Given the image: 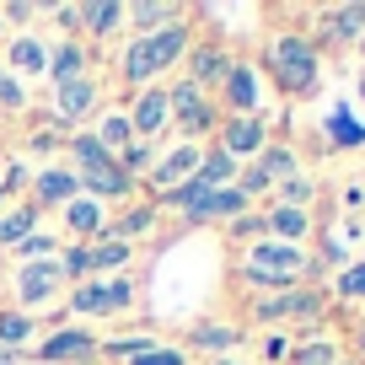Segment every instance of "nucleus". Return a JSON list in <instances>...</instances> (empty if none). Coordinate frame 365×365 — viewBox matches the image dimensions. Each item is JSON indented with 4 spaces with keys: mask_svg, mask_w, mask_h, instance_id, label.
Here are the masks:
<instances>
[{
    "mask_svg": "<svg viewBox=\"0 0 365 365\" xmlns=\"http://www.w3.org/2000/svg\"><path fill=\"white\" fill-rule=\"evenodd\" d=\"M199 182H210V188H231V182H237V161L220 156L215 145H205V156H199Z\"/></svg>",
    "mask_w": 365,
    "mask_h": 365,
    "instance_id": "2f4dec72",
    "label": "nucleus"
},
{
    "mask_svg": "<svg viewBox=\"0 0 365 365\" xmlns=\"http://www.w3.org/2000/svg\"><path fill=\"white\" fill-rule=\"evenodd\" d=\"M339 365H360V360H349V354H344V360H339Z\"/></svg>",
    "mask_w": 365,
    "mask_h": 365,
    "instance_id": "79ce46f5",
    "label": "nucleus"
},
{
    "mask_svg": "<svg viewBox=\"0 0 365 365\" xmlns=\"http://www.w3.org/2000/svg\"><path fill=\"white\" fill-rule=\"evenodd\" d=\"M59 220H65V237L70 242H97V237H103V226H108V205L76 194L65 210H59Z\"/></svg>",
    "mask_w": 365,
    "mask_h": 365,
    "instance_id": "412c9836",
    "label": "nucleus"
},
{
    "mask_svg": "<svg viewBox=\"0 0 365 365\" xmlns=\"http://www.w3.org/2000/svg\"><path fill=\"white\" fill-rule=\"evenodd\" d=\"M317 258L312 247H290V242H274V237H258L237 252V274H242V290L252 296H274V290H290V285H307Z\"/></svg>",
    "mask_w": 365,
    "mask_h": 365,
    "instance_id": "7ed1b4c3",
    "label": "nucleus"
},
{
    "mask_svg": "<svg viewBox=\"0 0 365 365\" xmlns=\"http://www.w3.org/2000/svg\"><path fill=\"white\" fill-rule=\"evenodd\" d=\"M16 263H38V258H59V237L54 231H33V237H22L16 242Z\"/></svg>",
    "mask_w": 365,
    "mask_h": 365,
    "instance_id": "72a5a7b5",
    "label": "nucleus"
},
{
    "mask_svg": "<svg viewBox=\"0 0 365 365\" xmlns=\"http://www.w3.org/2000/svg\"><path fill=\"white\" fill-rule=\"evenodd\" d=\"M81 76H91L86 43H81V38H54V43H48V70H43V81L59 91V86H70V81H81Z\"/></svg>",
    "mask_w": 365,
    "mask_h": 365,
    "instance_id": "aec40b11",
    "label": "nucleus"
},
{
    "mask_svg": "<svg viewBox=\"0 0 365 365\" xmlns=\"http://www.w3.org/2000/svg\"><path fill=\"white\" fill-rule=\"evenodd\" d=\"M124 0H86L81 6V38H91V43H108V38L124 33Z\"/></svg>",
    "mask_w": 365,
    "mask_h": 365,
    "instance_id": "4be33fe9",
    "label": "nucleus"
},
{
    "mask_svg": "<svg viewBox=\"0 0 365 365\" xmlns=\"http://www.w3.org/2000/svg\"><path fill=\"white\" fill-rule=\"evenodd\" d=\"M322 301H328V296L312 290V285H290V290H274V296H252L247 322H263V328H274V322H307V328H317Z\"/></svg>",
    "mask_w": 365,
    "mask_h": 365,
    "instance_id": "0eeeda50",
    "label": "nucleus"
},
{
    "mask_svg": "<svg viewBox=\"0 0 365 365\" xmlns=\"http://www.w3.org/2000/svg\"><path fill=\"white\" fill-rule=\"evenodd\" d=\"M65 290H70V279H65V269H59V258L16 263V274H11V301H16V312H27V317L65 307Z\"/></svg>",
    "mask_w": 365,
    "mask_h": 365,
    "instance_id": "423d86ee",
    "label": "nucleus"
},
{
    "mask_svg": "<svg viewBox=\"0 0 365 365\" xmlns=\"http://www.w3.org/2000/svg\"><path fill=\"white\" fill-rule=\"evenodd\" d=\"M0 16H6V22H33L38 6H33V0H11V6H0Z\"/></svg>",
    "mask_w": 365,
    "mask_h": 365,
    "instance_id": "58836bf2",
    "label": "nucleus"
},
{
    "mask_svg": "<svg viewBox=\"0 0 365 365\" xmlns=\"http://www.w3.org/2000/svg\"><path fill=\"white\" fill-rule=\"evenodd\" d=\"M0 70H11L16 81H43V70H48V38H38L33 27H22V33H11L6 38V59H0Z\"/></svg>",
    "mask_w": 365,
    "mask_h": 365,
    "instance_id": "dca6fc26",
    "label": "nucleus"
},
{
    "mask_svg": "<svg viewBox=\"0 0 365 365\" xmlns=\"http://www.w3.org/2000/svg\"><path fill=\"white\" fill-rule=\"evenodd\" d=\"M252 167L263 172V182H269V194H274L279 182H290V178L301 172V156H296L290 145H279V140H269V145H263L258 156H252Z\"/></svg>",
    "mask_w": 365,
    "mask_h": 365,
    "instance_id": "bb28decb",
    "label": "nucleus"
},
{
    "mask_svg": "<svg viewBox=\"0 0 365 365\" xmlns=\"http://www.w3.org/2000/svg\"><path fill=\"white\" fill-rule=\"evenodd\" d=\"M290 344H296V339H290V333H279V328H274V333H263L258 360H263V365H285V360H290Z\"/></svg>",
    "mask_w": 365,
    "mask_h": 365,
    "instance_id": "e433bc0d",
    "label": "nucleus"
},
{
    "mask_svg": "<svg viewBox=\"0 0 365 365\" xmlns=\"http://www.w3.org/2000/svg\"><path fill=\"white\" fill-rule=\"evenodd\" d=\"M140 307V285L129 274H103V279H81L65 290V312L70 317H129Z\"/></svg>",
    "mask_w": 365,
    "mask_h": 365,
    "instance_id": "20e7f679",
    "label": "nucleus"
},
{
    "mask_svg": "<svg viewBox=\"0 0 365 365\" xmlns=\"http://www.w3.org/2000/svg\"><path fill=\"white\" fill-rule=\"evenodd\" d=\"M258 76H269L279 97L301 103V97H312V91L322 86V48H312V38L296 33V27H274V33L263 38Z\"/></svg>",
    "mask_w": 365,
    "mask_h": 365,
    "instance_id": "f257e3e1",
    "label": "nucleus"
},
{
    "mask_svg": "<svg viewBox=\"0 0 365 365\" xmlns=\"http://www.w3.org/2000/svg\"><path fill=\"white\" fill-rule=\"evenodd\" d=\"M86 135L97 140L108 156H118L124 145H135V129H129V113H124V108H97V118H91Z\"/></svg>",
    "mask_w": 365,
    "mask_h": 365,
    "instance_id": "b1692460",
    "label": "nucleus"
},
{
    "mask_svg": "<svg viewBox=\"0 0 365 365\" xmlns=\"http://www.w3.org/2000/svg\"><path fill=\"white\" fill-rule=\"evenodd\" d=\"M182 59H188V70H182V76L199 81L205 91H215V86H220V76L231 70V59H237V54H231L226 43H215V38H194Z\"/></svg>",
    "mask_w": 365,
    "mask_h": 365,
    "instance_id": "a211bd4d",
    "label": "nucleus"
},
{
    "mask_svg": "<svg viewBox=\"0 0 365 365\" xmlns=\"http://www.w3.org/2000/svg\"><path fill=\"white\" fill-rule=\"evenodd\" d=\"M199 156H205V145H194V140H172L167 150H156V167H150V178H145L150 199L182 188L188 178H199Z\"/></svg>",
    "mask_w": 365,
    "mask_h": 365,
    "instance_id": "9d476101",
    "label": "nucleus"
},
{
    "mask_svg": "<svg viewBox=\"0 0 365 365\" xmlns=\"http://www.w3.org/2000/svg\"><path fill=\"white\" fill-rule=\"evenodd\" d=\"M360 97H365V76H360Z\"/></svg>",
    "mask_w": 365,
    "mask_h": 365,
    "instance_id": "37998d69",
    "label": "nucleus"
},
{
    "mask_svg": "<svg viewBox=\"0 0 365 365\" xmlns=\"http://www.w3.org/2000/svg\"><path fill=\"white\" fill-rule=\"evenodd\" d=\"M97 108H103V86H97V76L70 81V86L54 91V129H59V135H76L86 118H97Z\"/></svg>",
    "mask_w": 365,
    "mask_h": 365,
    "instance_id": "f8f14e48",
    "label": "nucleus"
},
{
    "mask_svg": "<svg viewBox=\"0 0 365 365\" xmlns=\"http://www.w3.org/2000/svg\"><path fill=\"white\" fill-rule=\"evenodd\" d=\"M247 333L252 328H242V322L215 317V322H199V328L182 333V349H188V354H205V360H220V354H237L242 344H247Z\"/></svg>",
    "mask_w": 365,
    "mask_h": 365,
    "instance_id": "2eb2a0df",
    "label": "nucleus"
},
{
    "mask_svg": "<svg viewBox=\"0 0 365 365\" xmlns=\"http://www.w3.org/2000/svg\"><path fill=\"white\" fill-rule=\"evenodd\" d=\"M33 344H38V317L0 307V354H33Z\"/></svg>",
    "mask_w": 365,
    "mask_h": 365,
    "instance_id": "393cba45",
    "label": "nucleus"
},
{
    "mask_svg": "<svg viewBox=\"0 0 365 365\" xmlns=\"http://www.w3.org/2000/svg\"><path fill=\"white\" fill-rule=\"evenodd\" d=\"M339 360H344V344L333 339V333L312 328L307 339L290 344V360H285V365H339Z\"/></svg>",
    "mask_w": 365,
    "mask_h": 365,
    "instance_id": "a878e982",
    "label": "nucleus"
},
{
    "mask_svg": "<svg viewBox=\"0 0 365 365\" xmlns=\"http://www.w3.org/2000/svg\"><path fill=\"white\" fill-rule=\"evenodd\" d=\"M317 38H312V48L328 43V48H360L365 38V6L360 0H349V6H317Z\"/></svg>",
    "mask_w": 365,
    "mask_h": 365,
    "instance_id": "4468645a",
    "label": "nucleus"
},
{
    "mask_svg": "<svg viewBox=\"0 0 365 365\" xmlns=\"http://www.w3.org/2000/svg\"><path fill=\"white\" fill-rule=\"evenodd\" d=\"M178 16H188V6H178V0H124V22L135 33H156V27L178 22Z\"/></svg>",
    "mask_w": 365,
    "mask_h": 365,
    "instance_id": "5701e85b",
    "label": "nucleus"
},
{
    "mask_svg": "<svg viewBox=\"0 0 365 365\" xmlns=\"http://www.w3.org/2000/svg\"><path fill=\"white\" fill-rule=\"evenodd\" d=\"M210 365H252V360H237V354H220V360H210Z\"/></svg>",
    "mask_w": 365,
    "mask_h": 365,
    "instance_id": "a19ab883",
    "label": "nucleus"
},
{
    "mask_svg": "<svg viewBox=\"0 0 365 365\" xmlns=\"http://www.w3.org/2000/svg\"><path fill=\"white\" fill-rule=\"evenodd\" d=\"M167 108H172V135H178V140H194V145H205V140L215 135V124H220L215 97H210L199 81H188V76H178L167 86Z\"/></svg>",
    "mask_w": 365,
    "mask_h": 365,
    "instance_id": "39448f33",
    "label": "nucleus"
},
{
    "mask_svg": "<svg viewBox=\"0 0 365 365\" xmlns=\"http://www.w3.org/2000/svg\"><path fill=\"white\" fill-rule=\"evenodd\" d=\"M38 220H43V215H38L27 199H22V205H11V210H0V247H16L22 237H33Z\"/></svg>",
    "mask_w": 365,
    "mask_h": 365,
    "instance_id": "c756f323",
    "label": "nucleus"
},
{
    "mask_svg": "<svg viewBox=\"0 0 365 365\" xmlns=\"http://www.w3.org/2000/svg\"><path fill=\"white\" fill-rule=\"evenodd\" d=\"M210 145H215L220 156H231L237 167H247V161L269 145V124H263V113H231V118H220V124H215Z\"/></svg>",
    "mask_w": 365,
    "mask_h": 365,
    "instance_id": "6e6552de",
    "label": "nucleus"
},
{
    "mask_svg": "<svg viewBox=\"0 0 365 365\" xmlns=\"http://www.w3.org/2000/svg\"><path fill=\"white\" fill-rule=\"evenodd\" d=\"M129 113V129H135V140H150V145H161V140L172 135V108H167V86H145L135 91L124 103Z\"/></svg>",
    "mask_w": 365,
    "mask_h": 365,
    "instance_id": "ddd939ff",
    "label": "nucleus"
},
{
    "mask_svg": "<svg viewBox=\"0 0 365 365\" xmlns=\"http://www.w3.org/2000/svg\"><path fill=\"white\" fill-rule=\"evenodd\" d=\"M269 199H274V205H290V210H312V205H317V178H312V172H296V178L279 182ZM269 199H263V205H269Z\"/></svg>",
    "mask_w": 365,
    "mask_h": 365,
    "instance_id": "7c9ffc66",
    "label": "nucleus"
},
{
    "mask_svg": "<svg viewBox=\"0 0 365 365\" xmlns=\"http://www.w3.org/2000/svg\"><path fill=\"white\" fill-rule=\"evenodd\" d=\"M312 231H317V215L312 210H290V205H263V237L274 242H290V247H307Z\"/></svg>",
    "mask_w": 365,
    "mask_h": 365,
    "instance_id": "6ab92c4d",
    "label": "nucleus"
},
{
    "mask_svg": "<svg viewBox=\"0 0 365 365\" xmlns=\"http://www.w3.org/2000/svg\"><path fill=\"white\" fill-rule=\"evenodd\" d=\"M0 108H6V113H27V86L11 70H0Z\"/></svg>",
    "mask_w": 365,
    "mask_h": 365,
    "instance_id": "c9c22d12",
    "label": "nucleus"
},
{
    "mask_svg": "<svg viewBox=\"0 0 365 365\" xmlns=\"http://www.w3.org/2000/svg\"><path fill=\"white\" fill-rule=\"evenodd\" d=\"M161 344V333L156 328H140V333H118V339H103V360H113V365H129L135 354H145V349H156Z\"/></svg>",
    "mask_w": 365,
    "mask_h": 365,
    "instance_id": "c85d7f7f",
    "label": "nucleus"
},
{
    "mask_svg": "<svg viewBox=\"0 0 365 365\" xmlns=\"http://www.w3.org/2000/svg\"><path fill=\"white\" fill-rule=\"evenodd\" d=\"M220 108V118L231 113H258V97H263V76H258V59H231V70L220 76V86L210 91Z\"/></svg>",
    "mask_w": 365,
    "mask_h": 365,
    "instance_id": "1a4fd4ad",
    "label": "nucleus"
},
{
    "mask_svg": "<svg viewBox=\"0 0 365 365\" xmlns=\"http://www.w3.org/2000/svg\"><path fill=\"white\" fill-rule=\"evenodd\" d=\"M188 43H194V22H188V16L156 27V33H129L124 54H118V81H124L129 91L161 86V76L188 54Z\"/></svg>",
    "mask_w": 365,
    "mask_h": 365,
    "instance_id": "f03ea898",
    "label": "nucleus"
},
{
    "mask_svg": "<svg viewBox=\"0 0 365 365\" xmlns=\"http://www.w3.org/2000/svg\"><path fill=\"white\" fill-rule=\"evenodd\" d=\"M97 349H103V339L91 328H54L33 344V354L43 365H91V360H103Z\"/></svg>",
    "mask_w": 365,
    "mask_h": 365,
    "instance_id": "9b49d317",
    "label": "nucleus"
},
{
    "mask_svg": "<svg viewBox=\"0 0 365 365\" xmlns=\"http://www.w3.org/2000/svg\"><path fill=\"white\" fill-rule=\"evenodd\" d=\"M129 365H194V354L182 349L178 339H161L156 349H145V354H135Z\"/></svg>",
    "mask_w": 365,
    "mask_h": 365,
    "instance_id": "f704fd0d",
    "label": "nucleus"
},
{
    "mask_svg": "<svg viewBox=\"0 0 365 365\" xmlns=\"http://www.w3.org/2000/svg\"><path fill=\"white\" fill-rule=\"evenodd\" d=\"M360 231H365V220H360Z\"/></svg>",
    "mask_w": 365,
    "mask_h": 365,
    "instance_id": "c03bdc74",
    "label": "nucleus"
},
{
    "mask_svg": "<svg viewBox=\"0 0 365 365\" xmlns=\"http://www.w3.org/2000/svg\"><path fill=\"white\" fill-rule=\"evenodd\" d=\"M349 349H354L349 360H360V365H365V317H360V322L349 328Z\"/></svg>",
    "mask_w": 365,
    "mask_h": 365,
    "instance_id": "ea45409f",
    "label": "nucleus"
},
{
    "mask_svg": "<svg viewBox=\"0 0 365 365\" xmlns=\"http://www.w3.org/2000/svg\"><path fill=\"white\" fill-rule=\"evenodd\" d=\"M27 182H33V199H27V205H33L38 215H43V210H65L70 199L81 194V178L65 167V161H48V167H38Z\"/></svg>",
    "mask_w": 365,
    "mask_h": 365,
    "instance_id": "f3484780",
    "label": "nucleus"
},
{
    "mask_svg": "<svg viewBox=\"0 0 365 365\" xmlns=\"http://www.w3.org/2000/svg\"><path fill=\"white\" fill-rule=\"evenodd\" d=\"M156 220H161V210L145 199V205H135V210H118V215H108L103 237H118V242H129V247H135V242L145 237V231L156 226Z\"/></svg>",
    "mask_w": 365,
    "mask_h": 365,
    "instance_id": "cd10ccee",
    "label": "nucleus"
},
{
    "mask_svg": "<svg viewBox=\"0 0 365 365\" xmlns=\"http://www.w3.org/2000/svg\"><path fill=\"white\" fill-rule=\"evenodd\" d=\"M322 135H328L339 150H354V145H365V129L354 124L349 113H328V118H322Z\"/></svg>",
    "mask_w": 365,
    "mask_h": 365,
    "instance_id": "473e14b6",
    "label": "nucleus"
},
{
    "mask_svg": "<svg viewBox=\"0 0 365 365\" xmlns=\"http://www.w3.org/2000/svg\"><path fill=\"white\" fill-rule=\"evenodd\" d=\"M231 237H237V242H258L263 237V210H247V215H242V220H231Z\"/></svg>",
    "mask_w": 365,
    "mask_h": 365,
    "instance_id": "4c0bfd02",
    "label": "nucleus"
}]
</instances>
